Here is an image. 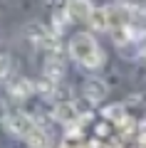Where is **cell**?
<instances>
[{
	"instance_id": "6da1fadb",
	"label": "cell",
	"mask_w": 146,
	"mask_h": 148,
	"mask_svg": "<svg viewBox=\"0 0 146 148\" xmlns=\"http://www.w3.org/2000/svg\"><path fill=\"white\" fill-rule=\"evenodd\" d=\"M67 52L82 69H92V72L94 69H102L107 62L104 49L99 47V42H97V37L92 32H77V35H72L69 42H67Z\"/></svg>"
},
{
	"instance_id": "7a4b0ae2",
	"label": "cell",
	"mask_w": 146,
	"mask_h": 148,
	"mask_svg": "<svg viewBox=\"0 0 146 148\" xmlns=\"http://www.w3.org/2000/svg\"><path fill=\"white\" fill-rule=\"evenodd\" d=\"M3 126H5L8 133H12L17 138H25L35 128V119L27 116L25 111H8L5 116H3Z\"/></svg>"
},
{
	"instance_id": "3957f363",
	"label": "cell",
	"mask_w": 146,
	"mask_h": 148,
	"mask_svg": "<svg viewBox=\"0 0 146 148\" xmlns=\"http://www.w3.org/2000/svg\"><path fill=\"white\" fill-rule=\"evenodd\" d=\"M52 119L57 123H62V126H67V128H74L82 121V111H79V106L74 101H60L52 109Z\"/></svg>"
},
{
	"instance_id": "277c9868",
	"label": "cell",
	"mask_w": 146,
	"mask_h": 148,
	"mask_svg": "<svg viewBox=\"0 0 146 148\" xmlns=\"http://www.w3.org/2000/svg\"><path fill=\"white\" fill-rule=\"evenodd\" d=\"M104 12H107V27H109L111 32L124 30V27L129 25V5H126V3H114V5H107Z\"/></svg>"
},
{
	"instance_id": "5b68a950",
	"label": "cell",
	"mask_w": 146,
	"mask_h": 148,
	"mask_svg": "<svg viewBox=\"0 0 146 148\" xmlns=\"http://www.w3.org/2000/svg\"><path fill=\"white\" fill-rule=\"evenodd\" d=\"M94 10V5L89 0H67V5H64V12L72 22H87L89 12Z\"/></svg>"
},
{
	"instance_id": "8992f818",
	"label": "cell",
	"mask_w": 146,
	"mask_h": 148,
	"mask_svg": "<svg viewBox=\"0 0 146 148\" xmlns=\"http://www.w3.org/2000/svg\"><path fill=\"white\" fill-rule=\"evenodd\" d=\"M82 94H84V99H87L89 104H102V101L107 99V94H109V86L102 79H89L87 84H84Z\"/></svg>"
},
{
	"instance_id": "52a82bcc",
	"label": "cell",
	"mask_w": 146,
	"mask_h": 148,
	"mask_svg": "<svg viewBox=\"0 0 146 148\" xmlns=\"http://www.w3.org/2000/svg\"><path fill=\"white\" fill-rule=\"evenodd\" d=\"M8 91H10L12 99L25 101V99H30V96L35 94V82L25 79V77H20V79H12L10 84H8Z\"/></svg>"
},
{
	"instance_id": "ba28073f",
	"label": "cell",
	"mask_w": 146,
	"mask_h": 148,
	"mask_svg": "<svg viewBox=\"0 0 146 148\" xmlns=\"http://www.w3.org/2000/svg\"><path fill=\"white\" fill-rule=\"evenodd\" d=\"M64 74V59L60 57V52H50L47 54V64H45V74L42 77H47V79L52 82H60Z\"/></svg>"
},
{
	"instance_id": "9c48e42d",
	"label": "cell",
	"mask_w": 146,
	"mask_h": 148,
	"mask_svg": "<svg viewBox=\"0 0 146 148\" xmlns=\"http://www.w3.org/2000/svg\"><path fill=\"white\" fill-rule=\"evenodd\" d=\"M25 141L30 148H52V138L45 131V126H40V123H35V128L25 136Z\"/></svg>"
},
{
	"instance_id": "30bf717a",
	"label": "cell",
	"mask_w": 146,
	"mask_h": 148,
	"mask_svg": "<svg viewBox=\"0 0 146 148\" xmlns=\"http://www.w3.org/2000/svg\"><path fill=\"white\" fill-rule=\"evenodd\" d=\"M104 121H109V123H116V126H121V123L126 121V109H124V104H109V106H104Z\"/></svg>"
},
{
	"instance_id": "8fae6325",
	"label": "cell",
	"mask_w": 146,
	"mask_h": 148,
	"mask_svg": "<svg viewBox=\"0 0 146 148\" xmlns=\"http://www.w3.org/2000/svg\"><path fill=\"white\" fill-rule=\"evenodd\" d=\"M87 25L92 27V32H107L109 27H107V12L104 8H94L92 12H89L87 17Z\"/></svg>"
},
{
	"instance_id": "7c38bea8",
	"label": "cell",
	"mask_w": 146,
	"mask_h": 148,
	"mask_svg": "<svg viewBox=\"0 0 146 148\" xmlns=\"http://www.w3.org/2000/svg\"><path fill=\"white\" fill-rule=\"evenodd\" d=\"M52 22H55V25H52V32H55V35L60 37V35L64 32V27H67V22H72V20L67 17V12H64V10H60V12H55Z\"/></svg>"
},
{
	"instance_id": "4fadbf2b",
	"label": "cell",
	"mask_w": 146,
	"mask_h": 148,
	"mask_svg": "<svg viewBox=\"0 0 146 148\" xmlns=\"http://www.w3.org/2000/svg\"><path fill=\"white\" fill-rule=\"evenodd\" d=\"M8 72H10V59H8L5 54H0V82L8 77Z\"/></svg>"
},
{
	"instance_id": "5bb4252c",
	"label": "cell",
	"mask_w": 146,
	"mask_h": 148,
	"mask_svg": "<svg viewBox=\"0 0 146 148\" xmlns=\"http://www.w3.org/2000/svg\"><path fill=\"white\" fill-rule=\"evenodd\" d=\"M139 59L146 64V45H141V49H139Z\"/></svg>"
},
{
	"instance_id": "9a60e30c",
	"label": "cell",
	"mask_w": 146,
	"mask_h": 148,
	"mask_svg": "<svg viewBox=\"0 0 146 148\" xmlns=\"http://www.w3.org/2000/svg\"><path fill=\"white\" fill-rule=\"evenodd\" d=\"M0 116H5V106H3V101H0Z\"/></svg>"
}]
</instances>
